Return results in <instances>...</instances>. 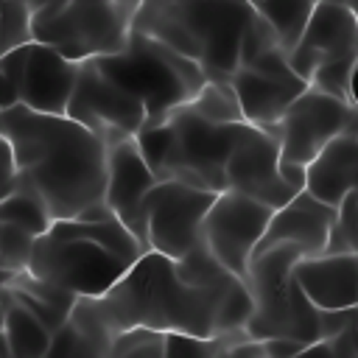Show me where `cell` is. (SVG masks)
<instances>
[{
  "mask_svg": "<svg viewBox=\"0 0 358 358\" xmlns=\"http://www.w3.org/2000/svg\"><path fill=\"white\" fill-rule=\"evenodd\" d=\"M252 310L255 296L243 277L218 288L193 285L179 277L173 257L145 249L103 296H78L70 319L109 355V341L123 327L218 336L246 330Z\"/></svg>",
  "mask_w": 358,
  "mask_h": 358,
  "instance_id": "obj_1",
  "label": "cell"
},
{
  "mask_svg": "<svg viewBox=\"0 0 358 358\" xmlns=\"http://www.w3.org/2000/svg\"><path fill=\"white\" fill-rule=\"evenodd\" d=\"M0 131L17 159V176L31 185L53 218H76L103 201L109 143L70 115L11 106Z\"/></svg>",
  "mask_w": 358,
  "mask_h": 358,
  "instance_id": "obj_2",
  "label": "cell"
},
{
  "mask_svg": "<svg viewBox=\"0 0 358 358\" xmlns=\"http://www.w3.org/2000/svg\"><path fill=\"white\" fill-rule=\"evenodd\" d=\"M143 252L145 246L117 215L53 218L25 268L76 296H103Z\"/></svg>",
  "mask_w": 358,
  "mask_h": 358,
  "instance_id": "obj_3",
  "label": "cell"
},
{
  "mask_svg": "<svg viewBox=\"0 0 358 358\" xmlns=\"http://www.w3.org/2000/svg\"><path fill=\"white\" fill-rule=\"evenodd\" d=\"M252 14L255 3L246 0H143L134 28L199 62L207 81H229Z\"/></svg>",
  "mask_w": 358,
  "mask_h": 358,
  "instance_id": "obj_4",
  "label": "cell"
},
{
  "mask_svg": "<svg viewBox=\"0 0 358 358\" xmlns=\"http://www.w3.org/2000/svg\"><path fill=\"white\" fill-rule=\"evenodd\" d=\"M249 120L215 123L190 101L145 126L137 143L159 179H182L204 190H227V159Z\"/></svg>",
  "mask_w": 358,
  "mask_h": 358,
  "instance_id": "obj_5",
  "label": "cell"
},
{
  "mask_svg": "<svg viewBox=\"0 0 358 358\" xmlns=\"http://www.w3.org/2000/svg\"><path fill=\"white\" fill-rule=\"evenodd\" d=\"M95 62L106 76L143 101L148 126L165 120L173 109L193 101L207 84V73L199 62L137 28L131 31L123 50L98 56Z\"/></svg>",
  "mask_w": 358,
  "mask_h": 358,
  "instance_id": "obj_6",
  "label": "cell"
},
{
  "mask_svg": "<svg viewBox=\"0 0 358 358\" xmlns=\"http://www.w3.org/2000/svg\"><path fill=\"white\" fill-rule=\"evenodd\" d=\"M305 252L294 243L263 249L252 257L246 285L255 296V310L246 322L252 338H294L305 347L319 341V308L294 277L296 260Z\"/></svg>",
  "mask_w": 358,
  "mask_h": 358,
  "instance_id": "obj_7",
  "label": "cell"
},
{
  "mask_svg": "<svg viewBox=\"0 0 358 358\" xmlns=\"http://www.w3.org/2000/svg\"><path fill=\"white\" fill-rule=\"evenodd\" d=\"M134 14L137 6L120 0H50L31 8V34L67 59L87 62L123 50Z\"/></svg>",
  "mask_w": 358,
  "mask_h": 358,
  "instance_id": "obj_8",
  "label": "cell"
},
{
  "mask_svg": "<svg viewBox=\"0 0 358 358\" xmlns=\"http://www.w3.org/2000/svg\"><path fill=\"white\" fill-rule=\"evenodd\" d=\"M81 62L67 59L56 48L28 39L0 59V112L28 106L34 112L67 115Z\"/></svg>",
  "mask_w": 358,
  "mask_h": 358,
  "instance_id": "obj_9",
  "label": "cell"
},
{
  "mask_svg": "<svg viewBox=\"0 0 358 358\" xmlns=\"http://www.w3.org/2000/svg\"><path fill=\"white\" fill-rule=\"evenodd\" d=\"M215 196V190H204L182 179H159L145 201L148 249H157L173 260L185 257L204 241L201 229Z\"/></svg>",
  "mask_w": 358,
  "mask_h": 358,
  "instance_id": "obj_10",
  "label": "cell"
},
{
  "mask_svg": "<svg viewBox=\"0 0 358 358\" xmlns=\"http://www.w3.org/2000/svg\"><path fill=\"white\" fill-rule=\"evenodd\" d=\"M67 115L90 126L109 145L137 137L148 126V112L143 101L120 87L112 76H106L95 59L81 62Z\"/></svg>",
  "mask_w": 358,
  "mask_h": 358,
  "instance_id": "obj_11",
  "label": "cell"
},
{
  "mask_svg": "<svg viewBox=\"0 0 358 358\" xmlns=\"http://www.w3.org/2000/svg\"><path fill=\"white\" fill-rule=\"evenodd\" d=\"M229 84L235 87L243 117L263 129H274L285 109L308 90V81L294 70L282 45L266 48L241 62Z\"/></svg>",
  "mask_w": 358,
  "mask_h": 358,
  "instance_id": "obj_12",
  "label": "cell"
},
{
  "mask_svg": "<svg viewBox=\"0 0 358 358\" xmlns=\"http://www.w3.org/2000/svg\"><path fill=\"white\" fill-rule=\"evenodd\" d=\"M358 120V109L313 84L285 109L280 123L271 129L280 140V162L310 165L319 151Z\"/></svg>",
  "mask_w": 358,
  "mask_h": 358,
  "instance_id": "obj_13",
  "label": "cell"
},
{
  "mask_svg": "<svg viewBox=\"0 0 358 358\" xmlns=\"http://www.w3.org/2000/svg\"><path fill=\"white\" fill-rule=\"evenodd\" d=\"M271 215L274 207L238 190H221L204 218V243L229 271L246 280L249 263L268 229Z\"/></svg>",
  "mask_w": 358,
  "mask_h": 358,
  "instance_id": "obj_14",
  "label": "cell"
},
{
  "mask_svg": "<svg viewBox=\"0 0 358 358\" xmlns=\"http://www.w3.org/2000/svg\"><path fill=\"white\" fill-rule=\"evenodd\" d=\"M227 190L246 193L274 210L299 193L280 173V140L271 129L246 123L227 159Z\"/></svg>",
  "mask_w": 358,
  "mask_h": 358,
  "instance_id": "obj_15",
  "label": "cell"
},
{
  "mask_svg": "<svg viewBox=\"0 0 358 358\" xmlns=\"http://www.w3.org/2000/svg\"><path fill=\"white\" fill-rule=\"evenodd\" d=\"M159 182L154 168L148 165L137 137L120 140L109 145V168H106V190L103 201L112 213L137 235V241L148 249L145 238V201L151 187Z\"/></svg>",
  "mask_w": 358,
  "mask_h": 358,
  "instance_id": "obj_16",
  "label": "cell"
},
{
  "mask_svg": "<svg viewBox=\"0 0 358 358\" xmlns=\"http://www.w3.org/2000/svg\"><path fill=\"white\" fill-rule=\"evenodd\" d=\"M347 56H358V25H355L352 3H341V0L319 3L308 20L302 39L288 53L294 70L305 81H310V76L322 64Z\"/></svg>",
  "mask_w": 358,
  "mask_h": 358,
  "instance_id": "obj_17",
  "label": "cell"
},
{
  "mask_svg": "<svg viewBox=\"0 0 358 358\" xmlns=\"http://www.w3.org/2000/svg\"><path fill=\"white\" fill-rule=\"evenodd\" d=\"M336 215H338V207L316 199L310 190H299L288 204L274 210L268 229L257 243L255 255L280 243H294L305 255H319L327 246V235Z\"/></svg>",
  "mask_w": 358,
  "mask_h": 358,
  "instance_id": "obj_18",
  "label": "cell"
},
{
  "mask_svg": "<svg viewBox=\"0 0 358 358\" xmlns=\"http://www.w3.org/2000/svg\"><path fill=\"white\" fill-rule=\"evenodd\" d=\"M294 277L319 310L358 305V255L355 252L305 255L296 260Z\"/></svg>",
  "mask_w": 358,
  "mask_h": 358,
  "instance_id": "obj_19",
  "label": "cell"
},
{
  "mask_svg": "<svg viewBox=\"0 0 358 358\" xmlns=\"http://www.w3.org/2000/svg\"><path fill=\"white\" fill-rule=\"evenodd\" d=\"M305 190L333 207H338L347 193L358 190V120L336 134L308 165Z\"/></svg>",
  "mask_w": 358,
  "mask_h": 358,
  "instance_id": "obj_20",
  "label": "cell"
},
{
  "mask_svg": "<svg viewBox=\"0 0 358 358\" xmlns=\"http://www.w3.org/2000/svg\"><path fill=\"white\" fill-rule=\"evenodd\" d=\"M3 327L11 358H48L53 330L11 294L3 302Z\"/></svg>",
  "mask_w": 358,
  "mask_h": 358,
  "instance_id": "obj_21",
  "label": "cell"
},
{
  "mask_svg": "<svg viewBox=\"0 0 358 358\" xmlns=\"http://www.w3.org/2000/svg\"><path fill=\"white\" fill-rule=\"evenodd\" d=\"M319 3H327V0H257L255 8L271 22L282 48L291 53L302 39L308 20ZM341 3H350V0H341Z\"/></svg>",
  "mask_w": 358,
  "mask_h": 358,
  "instance_id": "obj_22",
  "label": "cell"
},
{
  "mask_svg": "<svg viewBox=\"0 0 358 358\" xmlns=\"http://www.w3.org/2000/svg\"><path fill=\"white\" fill-rule=\"evenodd\" d=\"M165 330L123 327L109 341V358H165Z\"/></svg>",
  "mask_w": 358,
  "mask_h": 358,
  "instance_id": "obj_23",
  "label": "cell"
},
{
  "mask_svg": "<svg viewBox=\"0 0 358 358\" xmlns=\"http://www.w3.org/2000/svg\"><path fill=\"white\" fill-rule=\"evenodd\" d=\"M190 103L204 117H210L215 123H241V120H246L243 109H241V101L235 95V87L229 81H207Z\"/></svg>",
  "mask_w": 358,
  "mask_h": 358,
  "instance_id": "obj_24",
  "label": "cell"
},
{
  "mask_svg": "<svg viewBox=\"0 0 358 358\" xmlns=\"http://www.w3.org/2000/svg\"><path fill=\"white\" fill-rule=\"evenodd\" d=\"M355 59L358 56H347V59H336V62H327L322 64L308 84L341 98V101H350L352 103V67H355Z\"/></svg>",
  "mask_w": 358,
  "mask_h": 358,
  "instance_id": "obj_25",
  "label": "cell"
},
{
  "mask_svg": "<svg viewBox=\"0 0 358 358\" xmlns=\"http://www.w3.org/2000/svg\"><path fill=\"white\" fill-rule=\"evenodd\" d=\"M53 355H106L103 347L90 338L73 319H67L56 333H53V341H50V350H48V358Z\"/></svg>",
  "mask_w": 358,
  "mask_h": 358,
  "instance_id": "obj_26",
  "label": "cell"
},
{
  "mask_svg": "<svg viewBox=\"0 0 358 358\" xmlns=\"http://www.w3.org/2000/svg\"><path fill=\"white\" fill-rule=\"evenodd\" d=\"M8 294L17 299V302H22L34 316H39L53 333L70 319V313L67 310H62V308H56V305H50L48 299H42V296H36V294H31V291H25V288H17V285H8Z\"/></svg>",
  "mask_w": 358,
  "mask_h": 358,
  "instance_id": "obj_27",
  "label": "cell"
},
{
  "mask_svg": "<svg viewBox=\"0 0 358 358\" xmlns=\"http://www.w3.org/2000/svg\"><path fill=\"white\" fill-rule=\"evenodd\" d=\"M355 316H358V305H352V308H330V310H322V313H319V333H322V338H333V336L341 333Z\"/></svg>",
  "mask_w": 358,
  "mask_h": 358,
  "instance_id": "obj_28",
  "label": "cell"
},
{
  "mask_svg": "<svg viewBox=\"0 0 358 358\" xmlns=\"http://www.w3.org/2000/svg\"><path fill=\"white\" fill-rule=\"evenodd\" d=\"M330 344V358H358V316L333 338H327Z\"/></svg>",
  "mask_w": 358,
  "mask_h": 358,
  "instance_id": "obj_29",
  "label": "cell"
},
{
  "mask_svg": "<svg viewBox=\"0 0 358 358\" xmlns=\"http://www.w3.org/2000/svg\"><path fill=\"white\" fill-rule=\"evenodd\" d=\"M263 350L268 358H291V355H302L305 344L294 338H263Z\"/></svg>",
  "mask_w": 358,
  "mask_h": 358,
  "instance_id": "obj_30",
  "label": "cell"
},
{
  "mask_svg": "<svg viewBox=\"0 0 358 358\" xmlns=\"http://www.w3.org/2000/svg\"><path fill=\"white\" fill-rule=\"evenodd\" d=\"M11 179H17V159L8 137L0 131V185H8Z\"/></svg>",
  "mask_w": 358,
  "mask_h": 358,
  "instance_id": "obj_31",
  "label": "cell"
},
{
  "mask_svg": "<svg viewBox=\"0 0 358 358\" xmlns=\"http://www.w3.org/2000/svg\"><path fill=\"white\" fill-rule=\"evenodd\" d=\"M11 268L3 263V257H0V305L6 302V296H8V282H11Z\"/></svg>",
  "mask_w": 358,
  "mask_h": 358,
  "instance_id": "obj_32",
  "label": "cell"
},
{
  "mask_svg": "<svg viewBox=\"0 0 358 358\" xmlns=\"http://www.w3.org/2000/svg\"><path fill=\"white\" fill-rule=\"evenodd\" d=\"M0 358H11L8 355V341H6V327H3V305H0Z\"/></svg>",
  "mask_w": 358,
  "mask_h": 358,
  "instance_id": "obj_33",
  "label": "cell"
},
{
  "mask_svg": "<svg viewBox=\"0 0 358 358\" xmlns=\"http://www.w3.org/2000/svg\"><path fill=\"white\" fill-rule=\"evenodd\" d=\"M352 103L358 109V59H355V67H352Z\"/></svg>",
  "mask_w": 358,
  "mask_h": 358,
  "instance_id": "obj_34",
  "label": "cell"
},
{
  "mask_svg": "<svg viewBox=\"0 0 358 358\" xmlns=\"http://www.w3.org/2000/svg\"><path fill=\"white\" fill-rule=\"evenodd\" d=\"M31 8H36V6H42V3H48V0H25Z\"/></svg>",
  "mask_w": 358,
  "mask_h": 358,
  "instance_id": "obj_35",
  "label": "cell"
},
{
  "mask_svg": "<svg viewBox=\"0 0 358 358\" xmlns=\"http://www.w3.org/2000/svg\"><path fill=\"white\" fill-rule=\"evenodd\" d=\"M352 3V11H355V25H358V0H350Z\"/></svg>",
  "mask_w": 358,
  "mask_h": 358,
  "instance_id": "obj_36",
  "label": "cell"
},
{
  "mask_svg": "<svg viewBox=\"0 0 358 358\" xmlns=\"http://www.w3.org/2000/svg\"><path fill=\"white\" fill-rule=\"evenodd\" d=\"M6 56V48H3V34H0V59Z\"/></svg>",
  "mask_w": 358,
  "mask_h": 358,
  "instance_id": "obj_37",
  "label": "cell"
},
{
  "mask_svg": "<svg viewBox=\"0 0 358 358\" xmlns=\"http://www.w3.org/2000/svg\"><path fill=\"white\" fill-rule=\"evenodd\" d=\"M120 3H134V6H140L143 0H120Z\"/></svg>",
  "mask_w": 358,
  "mask_h": 358,
  "instance_id": "obj_38",
  "label": "cell"
},
{
  "mask_svg": "<svg viewBox=\"0 0 358 358\" xmlns=\"http://www.w3.org/2000/svg\"><path fill=\"white\" fill-rule=\"evenodd\" d=\"M355 255H358V243H355Z\"/></svg>",
  "mask_w": 358,
  "mask_h": 358,
  "instance_id": "obj_39",
  "label": "cell"
},
{
  "mask_svg": "<svg viewBox=\"0 0 358 358\" xmlns=\"http://www.w3.org/2000/svg\"><path fill=\"white\" fill-rule=\"evenodd\" d=\"M246 3H252V0H246Z\"/></svg>",
  "mask_w": 358,
  "mask_h": 358,
  "instance_id": "obj_40",
  "label": "cell"
},
{
  "mask_svg": "<svg viewBox=\"0 0 358 358\" xmlns=\"http://www.w3.org/2000/svg\"><path fill=\"white\" fill-rule=\"evenodd\" d=\"M48 3H50V0H48Z\"/></svg>",
  "mask_w": 358,
  "mask_h": 358,
  "instance_id": "obj_41",
  "label": "cell"
}]
</instances>
